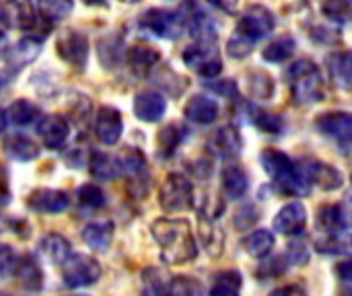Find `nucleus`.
I'll return each mask as SVG.
<instances>
[{
  "instance_id": "f257e3e1",
  "label": "nucleus",
  "mask_w": 352,
  "mask_h": 296,
  "mask_svg": "<svg viewBox=\"0 0 352 296\" xmlns=\"http://www.w3.org/2000/svg\"><path fill=\"white\" fill-rule=\"evenodd\" d=\"M276 27V19L270 12V8L262 4H252L248 6L241 16L237 19L235 31L231 39L227 41V54L235 60L248 58L254 49V45L270 35Z\"/></svg>"
},
{
  "instance_id": "f03ea898",
  "label": "nucleus",
  "mask_w": 352,
  "mask_h": 296,
  "mask_svg": "<svg viewBox=\"0 0 352 296\" xmlns=\"http://www.w3.org/2000/svg\"><path fill=\"white\" fill-rule=\"evenodd\" d=\"M153 237L161 247V258L165 264L182 266L194 262L198 255L192 227L184 218H159L153 225Z\"/></svg>"
},
{
  "instance_id": "7ed1b4c3",
  "label": "nucleus",
  "mask_w": 352,
  "mask_h": 296,
  "mask_svg": "<svg viewBox=\"0 0 352 296\" xmlns=\"http://www.w3.org/2000/svg\"><path fill=\"white\" fill-rule=\"evenodd\" d=\"M262 167L264 171L272 177V181L289 194L295 196H307L309 194V181L303 173L301 167H297L285 152L274 150V148H266L260 155Z\"/></svg>"
},
{
  "instance_id": "20e7f679",
  "label": "nucleus",
  "mask_w": 352,
  "mask_h": 296,
  "mask_svg": "<svg viewBox=\"0 0 352 296\" xmlns=\"http://www.w3.org/2000/svg\"><path fill=\"white\" fill-rule=\"evenodd\" d=\"M287 80L291 84V95L297 105H307L322 99V72L314 60L303 58L291 64L287 70Z\"/></svg>"
},
{
  "instance_id": "39448f33",
  "label": "nucleus",
  "mask_w": 352,
  "mask_h": 296,
  "mask_svg": "<svg viewBox=\"0 0 352 296\" xmlns=\"http://www.w3.org/2000/svg\"><path fill=\"white\" fill-rule=\"evenodd\" d=\"M159 204L167 214H177L194 204V187L188 177L171 173L159 190Z\"/></svg>"
},
{
  "instance_id": "423d86ee",
  "label": "nucleus",
  "mask_w": 352,
  "mask_h": 296,
  "mask_svg": "<svg viewBox=\"0 0 352 296\" xmlns=\"http://www.w3.org/2000/svg\"><path fill=\"white\" fill-rule=\"evenodd\" d=\"M99 276H101V266L91 255L70 253L62 264V278H64V284L70 288L91 286L99 280Z\"/></svg>"
},
{
  "instance_id": "0eeeda50",
  "label": "nucleus",
  "mask_w": 352,
  "mask_h": 296,
  "mask_svg": "<svg viewBox=\"0 0 352 296\" xmlns=\"http://www.w3.org/2000/svg\"><path fill=\"white\" fill-rule=\"evenodd\" d=\"M184 31H188L200 43H214L217 39V25L214 21L196 4V0H186L177 10Z\"/></svg>"
},
{
  "instance_id": "6e6552de",
  "label": "nucleus",
  "mask_w": 352,
  "mask_h": 296,
  "mask_svg": "<svg viewBox=\"0 0 352 296\" xmlns=\"http://www.w3.org/2000/svg\"><path fill=\"white\" fill-rule=\"evenodd\" d=\"M138 29L161 39H177L184 33L182 21L175 10L167 8H148L138 19Z\"/></svg>"
},
{
  "instance_id": "1a4fd4ad",
  "label": "nucleus",
  "mask_w": 352,
  "mask_h": 296,
  "mask_svg": "<svg viewBox=\"0 0 352 296\" xmlns=\"http://www.w3.org/2000/svg\"><path fill=\"white\" fill-rule=\"evenodd\" d=\"M182 60L196 70L202 78H214L221 74L223 70V60L219 49L212 43H200L194 41L192 45H188L182 54Z\"/></svg>"
},
{
  "instance_id": "9d476101",
  "label": "nucleus",
  "mask_w": 352,
  "mask_h": 296,
  "mask_svg": "<svg viewBox=\"0 0 352 296\" xmlns=\"http://www.w3.org/2000/svg\"><path fill=\"white\" fill-rule=\"evenodd\" d=\"M316 128L320 134L334 138L336 142H340L342 152L349 150L352 136V117L346 111H330V113H322L316 119Z\"/></svg>"
},
{
  "instance_id": "9b49d317",
  "label": "nucleus",
  "mask_w": 352,
  "mask_h": 296,
  "mask_svg": "<svg viewBox=\"0 0 352 296\" xmlns=\"http://www.w3.org/2000/svg\"><path fill=\"white\" fill-rule=\"evenodd\" d=\"M33 0H2L0 2V25L8 29L27 31L35 25Z\"/></svg>"
},
{
  "instance_id": "f8f14e48",
  "label": "nucleus",
  "mask_w": 352,
  "mask_h": 296,
  "mask_svg": "<svg viewBox=\"0 0 352 296\" xmlns=\"http://www.w3.org/2000/svg\"><path fill=\"white\" fill-rule=\"evenodd\" d=\"M56 49L60 54V58L64 62H68L70 66H74L76 70H82L87 66L89 60V39L78 33V31H64L58 41H56Z\"/></svg>"
},
{
  "instance_id": "ddd939ff",
  "label": "nucleus",
  "mask_w": 352,
  "mask_h": 296,
  "mask_svg": "<svg viewBox=\"0 0 352 296\" xmlns=\"http://www.w3.org/2000/svg\"><path fill=\"white\" fill-rule=\"evenodd\" d=\"M41 45H43V37H35V35H27L23 39H19L10 49H6L4 58L6 64L12 72L25 68L27 64H31L39 54H41Z\"/></svg>"
},
{
  "instance_id": "4468645a",
  "label": "nucleus",
  "mask_w": 352,
  "mask_h": 296,
  "mask_svg": "<svg viewBox=\"0 0 352 296\" xmlns=\"http://www.w3.org/2000/svg\"><path fill=\"white\" fill-rule=\"evenodd\" d=\"M122 132H124V122H122L120 111L116 107H107V105L101 107L95 117V134H97L99 142L113 146V144H118Z\"/></svg>"
},
{
  "instance_id": "2eb2a0df",
  "label": "nucleus",
  "mask_w": 352,
  "mask_h": 296,
  "mask_svg": "<svg viewBox=\"0 0 352 296\" xmlns=\"http://www.w3.org/2000/svg\"><path fill=\"white\" fill-rule=\"evenodd\" d=\"M37 134L45 148L56 150V148H62L64 142L68 140L70 128L62 115H43L37 122Z\"/></svg>"
},
{
  "instance_id": "dca6fc26",
  "label": "nucleus",
  "mask_w": 352,
  "mask_h": 296,
  "mask_svg": "<svg viewBox=\"0 0 352 296\" xmlns=\"http://www.w3.org/2000/svg\"><path fill=\"white\" fill-rule=\"evenodd\" d=\"M305 225H307V212L305 206L299 202H291L283 206L274 218V231L287 237L301 235L305 231Z\"/></svg>"
},
{
  "instance_id": "f3484780",
  "label": "nucleus",
  "mask_w": 352,
  "mask_h": 296,
  "mask_svg": "<svg viewBox=\"0 0 352 296\" xmlns=\"http://www.w3.org/2000/svg\"><path fill=\"white\" fill-rule=\"evenodd\" d=\"M318 229L324 237L340 239L349 237V216L338 204H328L318 210Z\"/></svg>"
},
{
  "instance_id": "a211bd4d",
  "label": "nucleus",
  "mask_w": 352,
  "mask_h": 296,
  "mask_svg": "<svg viewBox=\"0 0 352 296\" xmlns=\"http://www.w3.org/2000/svg\"><path fill=\"white\" fill-rule=\"evenodd\" d=\"M301 169H303L307 181H309V183H316V185H318L320 190H324V192L340 190L342 183H344V175H342L336 167H332V165H328V163L311 161V163L303 165Z\"/></svg>"
},
{
  "instance_id": "6ab92c4d",
  "label": "nucleus",
  "mask_w": 352,
  "mask_h": 296,
  "mask_svg": "<svg viewBox=\"0 0 352 296\" xmlns=\"http://www.w3.org/2000/svg\"><path fill=\"white\" fill-rule=\"evenodd\" d=\"M241 136L239 130L233 126H223L217 132H212V136L208 138V148L214 157L219 159H233L241 152Z\"/></svg>"
},
{
  "instance_id": "aec40b11",
  "label": "nucleus",
  "mask_w": 352,
  "mask_h": 296,
  "mask_svg": "<svg viewBox=\"0 0 352 296\" xmlns=\"http://www.w3.org/2000/svg\"><path fill=\"white\" fill-rule=\"evenodd\" d=\"M27 204H29L31 210L41 212V214H58V212H64L68 208L70 198H68V194H64L60 190L41 187V190H35L29 196Z\"/></svg>"
},
{
  "instance_id": "412c9836",
  "label": "nucleus",
  "mask_w": 352,
  "mask_h": 296,
  "mask_svg": "<svg viewBox=\"0 0 352 296\" xmlns=\"http://www.w3.org/2000/svg\"><path fill=\"white\" fill-rule=\"evenodd\" d=\"M167 101L157 91H142L134 97V113L138 119L146 124H155L165 115Z\"/></svg>"
},
{
  "instance_id": "4be33fe9",
  "label": "nucleus",
  "mask_w": 352,
  "mask_h": 296,
  "mask_svg": "<svg viewBox=\"0 0 352 296\" xmlns=\"http://www.w3.org/2000/svg\"><path fill=\"white\" fill-rule=\"evenodd\" d=\"M184 113H186V119H190L192 124L208 126L219 117V105L214 99L206 95H194L192 99H188Z\"/></svg>"
},
{
  "instance_id": "5701e85b",
  "label": "nucleus",
  "mask_w": 352,
  "mask_h": 296,
  "mask_svg": "<svg viewBox=\"0 0 352 296\" xmlns=\"http://www.w3.org/2000/svg\"><path fill=\"white\" fill-rule=\"evenodd\" d=\"M159 60H161L159 49H155L151 45H132L126 52V64L136 76L148 74L159 64Z\"/></svg>"
},
{
  "instance_id": "b1692460",
  "label": "nucleus",
  "mask_w": 352,
  "mask_h": 296,
  "mask_svg": "<svg viewBox=\"0 0 352 296\" xmlns=\"http://www.w3.org/2000/svg\"><path fill=\"white\" fill-rule=\"evenodd\" d=\"M4 155L10 157L12 161L27 163L39 157V146L23 134H10L4 140Z\"/></svg>"
},
{
  "instance_id": "393cba45",
  "label": "nucleus",
  "mask_w": 352,
  "mask_h": 296,
  "mask_svg": "<svg viewBox=\"0 0 352 296\" xmlns=\"http://www.w3.org/2000/svg\"><path fill=\"white\" fill-rule=\"evenodd\" d=\"M113 239V225L111 220H99L91 223L82 229V241L93 247L95 251H105L111 245Z\"/></svg>"
},
{
  "instance_id": "a878e982",
  "label": "nucleus",
  "mask_w": 352,
  "mask_h": 296,
  "mask_svg": "<svg viewBox=\"0 0 352 296\" xmlns=\"http://www.w3.org/2000/svg\"><path fill=\"white\" fill-rule=\"evenodd\" d=\"M12 274H14L16 280H19L25 288H29V291H39V288L43 286V274H41L37 262H35L31 255H25V258L16 260Z\"/></svg>"
},
{
  "instance_id": "bb28decb",
  "label": "nucleus",
  "mask_w": 352,
  "mask_h": 296,
  "mask_svg": "<svg viewBox=\"0 0 352 296\" xmlns=\"http://www.w3.org/2000/svg\"><path fill=\"white\" fill-rule=\"evenodd\" d=\"M328 70L336 87L349 91L351 89V54L336 52L328 58Z\"/></svg>"
},
{
  "instance_id": "cd10ccee",
  "label": "nucleus",
  "mask_w": 352,
  "mask_h": 296,
  "mask_svg": "<svg viewBox=\"0 0 352 296\" xmlns=\"http://www.w3.org/2000/svg\"><path fill=\"white\" fill-rule=\"evenodd\" d=\"M248 185V173L239 165H229L223 169V190L229 198H243Z\"/></svg>"
},
{
  "instance_id": "c85d7f7f",
  "label": "nucleus",
  "mask_w": 352,
  "mask_h": 296,
  "mask_svg": "<svg viewBox=\"0 0 352 296\" xmlns=\"http://www.w3.org/2000/svg\"><path fill=\"white\" fill-rule=\"evenodd\" d=\"M39 249H41L43 258H45L47 262L60 264V266H62L64 260L70 255V243H68L62 235H58V233H52V235L43 237L41 243H39Z\"/></svg>"
},
{
  "instance_id": "c756f323",
  "label": "nucleus",
  "mask_w": 352,
  "mask_h": 296,
  "mask_svg": "<svg viewBox=\"0 0 352 296\" xmlns=\"http://www.w3.org/2000/svg\"><path fill=\"white\" fill-rule=\"evenodd\" d=\"M6 119L12 122L14 126H29L31 122L39 119V107L35 103H31L29 99H16L8 107Z\"/></svg>"
},
{
  "instance_id": "7c9ffc66",
  "label": "nucleus",
  "mask_w": 352,
  "mask_h": 296,
  "mask_svg": "<svg viewBox=\"0 0 352 296\" xmlns=\"http://www.w3.org/2000/svg\"><path fill=\"white\" fill-rule=\"evenodd\" d=\"M243 247L250 255L254 258H264L272 251L274 247V235L266 229H258L254 231L245 241H243Z\"/></svg>"
},
{
  "instance_id": "2f4dec72",
  "label": "nucleus",
  "mask_w": 352,
  "mask_h": 296,
  "mask_svg": "<svg viewBox=\"0 0 352 296\" xmlns=\"http://www.w3.org/2000/svg\"><path fill=\"white\" fill-rule=\"evenodd\" d=\"M37 8H39V14L45 21L60 23L72 12L74 2L72 0H37Z\"/></svg>"
},
{
  "instance_id": "473e14b6",
  "label": "nucleus",
  "mask_w": 352,
  "mask_h": 296,
  "mask_svg": "<svg viewBox=\"0 0 352 296\" xmlns=\"http://www.w3.org/2000/svg\"><path fill=\"white\" fill-rule=\"evenodd\" d=\"M295 39L293 37H278V39H274L270 45H266L264 47V52H262V58L266 60V62H274V64H278V62H287L293 54H295Z\"/></svg>"
},
{
  "instance_id": "72a5a7b5",
  "label": "nucleus",
  "mask_w": 352,
  "mask_h": 296,
  "mask_svg": "<svg viewBox=\"0 0 352 296\" xmlns=\"http://www.w3.org/2000/svg\"><path fill=\"white\" fill-rule=\"evenodd\" d=\"M113 167L124 175H140L144 171V155L140 150H124L116 157Z\"/></svg>"
},
{
  "instance_id": "f704fd0d",
  "label": "nucleus",
  "mask_w": 352,
  "mask_h": 296,
  "mask_svg": "<svg viewBox=\"0 0 352 296\" xmlns=\"http://www.w3.org/2000/svg\"><path fill=\"white\" fill-rule=\"evenodd\" d=\"M89 173L93 175V179L97 181H109L116 177V167H113V161L103 155V152H93L91 161H89Z\"/></svg>"
},
{
  "instance_id": "c9c22d12",
  "label": "nucleus",
  "mask_w": 352,
  "mask_h": 296,
  "mask_svg": "<svg viewBox=\"0 0 352 296\" xmlns=\"http://www.w3.org/2000/svg\"><path fill=\"white\" fill-rule=\"evenodd\" d=\"M239 288H241V274L239 272H223L212 291H210V296H239Z\"/></svg>"
},
{
  "instance_id": "e433bc0d",
  "label": "nucleus",
  "mask_w": 352,
  "mask_h": 296,
  "mask_svg": "<svg viewBox=\"0 0 352 296\" xmlns=\"http://www.w3.org/2000/svg\"><path fill=\"white\" fill-rule=\"evenodd\" d=\"M186 138V130L179 124H171L167 128H163L159 132V146L163 155H173L175 148L182 144V140Z\"/></svg>"
},
{
  "instance_id": "4c0bfd02",
  "label": "nucleus",
  "mask_w": 352,
  "mask_h": 296,
  "mask_svg": "<svg viewBox=\"0 0 352 296\" xmlns=\"http://www.w3.org/2000/svg\"><path fill=\"white\" fill-rule=\"evenodd\" d=\"M248 78H250V95L252 97L266 101V99H270L274 95V80L268 74H264V72H250Z\"/></svg>"
},
{
  "instance_id": "58836bf2",
  "label": "nucleus",
  "mask_w": 352,
  "mask_h": 296,
  "mask_svg": "<svg viewBox=\"0 0 352 296\" xmlns=\"http://www.w3.org/2000/svg\"><path fill=\"white\" fill-rule=\"evenodd\" d=\"M252 124L266 134H280L285 130V122L276 113H268V111H260V109H254Z\"/></svg>"
},
{
  "instance_id": "ea45409f",
  "label": "nucleus",
  "mask_w": 352,
  "mask_h": 296,
  "mask_svg": "<svg viewBox=\"0 0 352 296\" xmlns=\"http://www.w3.org/2000/svg\"><path fill=\"white\" fill-rule=\"evenodd\" d=\"M76 198L78 202L85 206V208H101L105 204V194L99 185L95 183H85L78 187L76 192Z\"/></svg>"
},
{
  "instance_id": "a19ab883",
  "label": "nucleus",
  "mask_w": 352,
  "mask_h": 296,
  "mask_svg": "<svg viewBox=\"0 0 352 296\" xmlns=\"http://www.w3.org/2000/svg\"><path fill=\"white\" fill-rule=\"evenodd\" d=\"M200 295V286L192 280V278H184V276H177L173 278L165 291L161 293V296H198Z\"/></svg>"
},
{
  "instance_id": "79ce46f5",
  "label": "nucleus",
  "mask_w": 352,
  "mask_h": 296,
  "mask_svg": "<svg viewBox=\"0 0 352 296\" xmlns=\"http://www.w3.org/2000/svg\"><path fill=\"white\" fill-rule=\"evenodd\" d=\"M324 14L336 23H346L351 16V0H324Z\"/></svg>"
},
{
  "instance_id": "37998d69",
  "label": "nucleus",
  "mask_w": 352,
  "mask_h": 296,
  "mask_svg": "<svg viewBox=\"0 0 352 296\" xmlns=\"http://www.w3.org/2000/svg\"><path fill=\"white\" fill-rule=\"evenodd\" d=\"M208 89L231 99V101H235L239 97V89L233 80H212V82H208Z\"/></svg>"
},
{
  "instance_id": "c03bdc74",
  "label": "nucleus",
  "mask_w": 352,
  "mask_h": 296,
  "mask_svg": "<svg viewBox=\"0 0 352 296\" xmlns=\"http://www.w3.org/2000/svg\"><path fill=\"white\" fill-rule=\"evenodd\" d=\"M289 260L295 266H305L309 262V249L303 241H293L289 245Z\"/></svg>"
},
{
  "instance_id": "a18cd8bd",
  "label": "nucleus",
  "mask_w": 352,
  "mask_h": 296,
  "mask_svg": "<svg viewBox=\"0 0 352 296\" xmlns=\"http://www.w3.org/2000/svg\"><path fill=\"white\" fill-rule=\"evenodd\" d=\"M14 264H16V255L10 247L6 245H0V278H6L12 274L14 270Z\"/></svg>"
},
{
  "instance_id": "49530a36",
  "label": "nucleus",
  "mask_w": 352,
  "mask_h": 296,
  "mask_svg": "<svg viewBox=\"0 0 352 296\" xmlns=\"http://www.w3.org/2000/svg\"><path fill=\"white\" fill-rule=\"evenodd\" d=\"M270 296H307V293H305V288L291 284V286H283V288H276V291H272V293H270Z\"/></svg>"
},
{
  "instance_id": "de8ad7c7",
  "label": "nucleus",
  "mask_w": 352,
  "mask_h": 296,
  "mask_svg": "<svg viewBox=\"0 0 352 296\" xmlns=\"http://www.w3.org/2000/svg\"><path fill=\"white\" fill-rule=\"evenodd\" d=\"M210 2H212L214 6H219V8H223V10H227V12H231L237 0H210Z\"/></svg>"
},
{
  "instance_id": "09e8293b",
  "label": "nucleus",
  "mask_w": 352,
  "mask_h": 296,
  "mask_svg": "<svg viewBox=\"0 0 352 296\" xmlns=\"http://www.w3.org/2000/svg\"><path fill=\"white\" fill-rule=\"evenodd\" d=\"M6 49H8V39H6V35L0 31V58H4Z\"/></svg>"
},
{
  "instance_id": "8fccbe9b",
  "label": "nucleus",
  "mask_w": 352,
  "mask_h": 296,
  "mask_svg": "<svg viewBox=\"0 0 352 296\" xmlns=\"http://www.w3.org/2000/svg\"><path fill=\"white\" fill-rule=\"evenodd\" d=\"M6 122H8V119H6V111L0 107V134H2V132H4V128H6Z\"/></svg>"
},
{
  "instance_id": "3c124183",
  "label": "nucleus",
  "mask_w": 352,
  "mask_h": 296,
  "mask_svg": "<svg viewBox=\"0 0 352 296\" xmlns=\"http://www.w3.org/2000/svg\"><path fill=\"white\" fill-rule=\"evenodd\" d=\"M87 6H101V4H105V0H82Z\"/></svg>"
},
{
  "instance_id": "603ef678",
  "label": "nucleus",
  "mask_w": 352,
  "mask_h": 296,
  "mask_svg": "<svg viewBox=\"0 0 352 296\" xmlns=\"http://www.w3.org/2000/svg\"><path fill=\"white\" fill-rule=\"evenodd\" d=\"M4 204H8V194L0 190V208H2Z\"/></svg>"
},
{
  "instance_id": "864d4df0",
  "label": "nucleus",
  "mask_w": 352,
  "mask_h": 296,
  "mask_svg": "<svg viewBox=\"0 0 352 296\" xmlns=\"http://www.w3.org/2000/svg\"><path fill=\"white\" fill-rule=\"evenodd\" d=\"M122 2H126V4H136V2H140V0H122Z\"/></svg>"
},
{
  "instance_id": "5fc2aeb1",
  "label": "nucleus",
  "mask_w": 352,
  "mask_h": 296,
  "mask_svg": "<svg viewBox=\"0 0 352 296\" xmlns=\"http://www.w3.org/2000/svg\"><path fill=\"white\" fill-rule=\"evenodd\" d=\"M76 296H82V295H76Z\"/></svg>"
}]
</instances>
